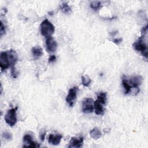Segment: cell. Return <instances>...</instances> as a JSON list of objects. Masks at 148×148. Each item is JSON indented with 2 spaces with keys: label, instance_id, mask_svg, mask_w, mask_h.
I'll return each mask as SVG.
<instances>
[{
  "label": "cell",
  "instance_id": "obj_4",
  "mask_svg": "<svg viewBox=\"0 0 148 148\" xmlns=\"http://www.w3.org/2000/svg\"><path fill=\"white\" fill-rule=\"evenodd\" d=\"M17 106L14 108H12L8 110L6 114L5 115L4 119L5 122L10 126H14L17 123L16 111L17 110Z\"/></svg>",
  "mask_w": 148,
  "mask_h": 148
},
{
  "label": "cell",
  "instance_id": "obj_14",
  "mask_svg": "<svg viewBox=\"0 0 148 148\" xmlns=\"http://www.w3.org/2000/svg\"><path fill=\"white\" fill-rule=\"evenodd\" d=\"M32 53L35 58H38L43 54V50L40 46H35L32 48Z\"/></svg>",
  "mask_w": 148,
  "mask_h": 148
},
{
  "label": "cell",
  "instance_id": "obj_21",
  "mask_svg": "<svg viewBox=\"0 0 148 148\" xmlns=\"http://www.w3.org/2000/svg\"><path fill=\"white\" fill-rule=\"evenodd\" d=\"M10 73H11V75L13 78H17L18 75V72L16 71L14 66H13L11 68Z\"/></svg>",
  "mask_w": 148,
  "mask_h": 148
},
{
  "label": "cell",
  "instance_id": "obj_23",
  "mask_svg": "<svg viewBox=\"0 0 148 148\" xmlns=\"http://www.w3.org/2000/svg\"><path fill=\"white\" fill-rule=\"evenodd\" d=\"M0 32H1V36H2L4 33H5V27L3 25V24L2 21H1Z\"/></svg>",
  "mask_w": 148,
  "mask_h": 148
},
{
  "label": "cell",
  "instance_id": "obj_10",
  "mask_svg": "<svg viewBox=\"0 0 148 148\" xmlns=\"http://www.w3.org/2000/svg\"><path fill=\"white\" fill-rule=\"evenodd\" d=\"M83 144V137H72L68 145V147H81Z\"/></svg>",
  "mask_w": 148,
  "mask_h": 148
},
{
  "label": "cell",
  "instance_id": "obj_18",
  "mask_svg": "<svg viewBox=\"0 0 148 148\" xmlns=\"http://www.w3.org/2000/svg\"><path fill=\"white\" fill-rule=\"evenodd\" d=\"M101 7L102 5L100 1H93L90 3V8L95 11H97Z\"/></svg>",
  "mask_w": 148,
  "mask_h": 148
},
{
  "label": "cell",
  "instance_id": "obj_3",
  "mask_svg": "<svg viewBox=\"0 0 148 148\" xmlns=\"http://www.w3.org/2000/svg\"><path fill=\"white\" fill-rule=\"evenodd\" d=\"M144 36L139 37L137 41L134 42L132 46L135 50L138 51H140L143 56L147 58V47L146 43L144 41Z\"/></svg>",
  "mask_w": 148,
  "mask_h": 148
},
{
  "label": "cell",
  "instance_id": "obj_6",
  "mask_svg": "<svg viewBox=\"0 0 148 148\" xmlns=\"http://www.w3.org/2000/svg\"><path fill=\"white\" fill-rule=\"evenodd\" d=\"M94 110V101L92 98H85L82 102V111L85 113L92 112Z\"/></svg>",
  "mask_w": 148,
  "mask_h": 148
},
{
  "label": "cell",
  "instance_id": "obj_26",
  "mask_svg": "<svg viewBox=\"0 0 148 148\" xmlns=\"http://www.w3.org/2000/svg\"><path fill=\"white\" fill-rule=\"evenodd\" d=\"M147 27H148V26H147V25H146L145 27H143V28L142 29L141 32H142V35H144V34H145L146 33V32H147Z\"/></svg>",
  "mask_w": 148,
  "mask_h": 148
},
{
  "label": "cell",
  "instance_id": "obj_12",
  "mask_svg": "<svg viewBox=\"0 0 148 148\" xmlns=\"http://www.w3.org/2000/svg\"><path fill=\"white\" fill-rule=\"evenodd\" d=\"M94 108H95V112L96 114L103 115L104 114L103 104L97 99L94 102Z\"/></svg>",
  "mask_w": 148,
  "mask_h": 148
},
{
  "label": "cell",
  "instance_id": "obj_13",
  "mask_svg": "<svg viewBox=\"0 0 148 148\" xmlns=\"http://www.w3.org/2000/svg\"><path fill=\"white\" fill-rule=\"evenodd\" d=\"M90 135L91 138L94 139H98L101 137L102 133L98 128L95 127L90 131Z\"/></svg>",
  "mask_w": 148,
  "mask_h": 148
},
{
  "label": "cell",
  "instance_id": "obj_9",
  "mask_svg": "<svg viewBox=\"0 0 148 148\" xmlns=\"http://www.w3.org/2000/svg\"><path fill=\"white\" fill-rule=\"evenodd\" d=\"M23 140L25 145H24V147H39V145L32 140V138L31 135L26 134L23 137Z\"/></svg>",
  "mask_w": 148,
  "mask_h": 148
},
{
  "label": "cell",
  "instance_id": "obj_25",
  "mask_svg": "<svg viewBox=\"0 0 148 148\" xmlns=\"http://www.w3.org/2000/svg\"><path fill=\"white\" fill-rule=\"evenodd\" d=\"M122 41V39L121 38H116V39H113V42L114 43H115L116 45H119Z\"/></svg>",
  "mask_w": 148,
  "mask_h": 148
},
{
  "label": "cell",
  "instance_id": "obj_8",
  "mask_svg": "<svg viewBox=\"0 0 148 148\" xmlns=\"http://www.w3.org/2000/svg\"><path fill=\"white\" fill-rule=\"evenodd\" d=\"M46 46L47 51L49 53H53L57 50V43L53 37L47 38L46 40Z\"/></svg>",
  "mask_w": 148,
  "mask_h": 148
},
{
  "label": "cell",
  "instance_id": "obj_5",
  "mask_svg": "<svg viewBox=\"0 0 148 148\" xmlns=\"http://www.w3.org/2000/svg\"><path fill=\"white\" fill-rule=\"evenodd\" d=\"M78 90L79 88L77 87H73L70 88L68 91V94L66 97V102L71 107H72L75 104Z\"/></svg>",
  "mask_w": 148,
  "mask_h": 148
},
{
  "label": "cell",
  "instance_id": "obj_15",
  "mask_svg": "<svg viewBox=\"0 0 148 148\" xmlns=\"http://www.w3.org/2000/svg\"><path fill=\"white\" fill-rule=\"evenodd\" d=\"M122 84L125 89V94H127L131 92V87L128 83L127 80V77L125 76H123L122 77Z\"/></svg>",
  "mask_w": 148,
  "mask_h": 148
},
{
  "label": "cell",
  "instance_id": "obj_22",
  "mask_svg": "<svg viewBox=\"0 0 148 148\" xmlns=\"http://www.w3.org/2000/svg\"><path fill=\"white\" fill-rule=\"evenodd\" d=\"M46 133V131H45V130H44V131H41V132H40L39 136H40V140H41L42 142H43V141H44V140H45V139Z\"/></svg>",
  "mask_w": 148,
  "mask_h": 148
},
{
  "label": "cell",
  "instance_id": "obj_1",
  "mask_svg": "<svg viewBox=\"0 0 148 148\" xmlns=\"http://www.w3.org/2000/svg\"><path fill=\"white\" fill-rule=\"evenodd\" d=\"M18 57L16 52L12 49L2 51L0 54V66L3 72L9 67L14 66L17 62Z\"/></svg>",
  "mask_w": 148,
  "mask_h": 148
},
{
  "label": "cell",
  "instance_id": "obj_11",
  "mask_svg": "<svg viewBox=\"0 0 148 148\" xmlns=\"http://www.w3.org/2000/svg\"><path fill=\"white\" fill-rule=\"evenodd\" d=\"M62 138V136L61 134H57L56 135L53 134H50L48 138V142L49 143L53 145H58Z\"/></svg>",
  "mask_w": 148,
  "mask_h": 148
},
{
  "label": "cell",
  "instance_id": "obj_27",
  "mask_svg": "<svg viewBox=\"0 0 148 148\" xmlns=\"http://www.w3.org/2000/svg\"><path fill=\"white\" fill-rule=\"evenodd\" d=\"M117 33V31H114V32H112L111 33H110V35H112V36H114Z\"/></svg>",
  "mask_w": 148,
  "mask_h": 148
},
{
  "label": "cell",
  "instance_id": "obj_2",
  "mask_svg": "<svg viewBox=\"0 0 148 148\" xmlns=\"http://www.w3.org/2000/svg\"><path fill=\"white\" fill-rule=\"evenodd\" d=\"M40 31L41 35L48 38L51 37L55 31L54 26L47 19H45L40 25Z\"/></svg>",
  "mask_w": 148,
  "mask_h": 148
},
{
  "label": "cell",
  "instance_id": "obj_19",
  "mask_svg": "<svg viewBox=\"0 0 148 148\" xmlns=\"http://www.w3.org/2000/svg\"><path fill=\"white\" fill-rule=\"evenodd\" d=\"M61 10L65 13H69L71 12V8L66 3H64L62 4Z\"/></svg>",
  "mask_w": 148,
  "mask_h": 148
},
{
  "label": "cell",
  "instance_id": "obj_24",
  "mask_svg": "<svg viewBox=\"0 0 148 148\" xmlns=\"http://www.w3.org/2000/svg\"><path fill=\"white\" fill-rule=\"evenodd\" d=\"M56 60V57L55 55H51L49 58V62H53Z\"/></svg>",
  "mask_w": 148,
  "mask_h": 148
},
{
  "label": "cell",
  "instance_id": "obj_17",
  "mask_svg": "<svg viewBox=\"0 0 148 148\" xmlns=\"http://www.w3.org/2000/svg\"><path fill=\"white\" fill-rule=\"evenodd\" d=\"M91 82V79L88 75L82 76V83L85 87H88Z\"/></svg>",
  "mask_w": 148,
  "mask_h": 148
},
{
  "label": "cell",
  "instance_id": "obj_7",
  "mask_svg": "<svg viewBox=\"0 0 148 148\" xmlns=\"http://www.w3.org/2000/svg\"><path fill=\"white\" fill-rule=\"evenodd\" d=\"M142 77L140 75L132 76L128 80L127 79L128 83L131 87V90L134 88H138V87L142 84Z\"/></svg>",
  "mask_w": 148,
  "mask_h": 148
},
{
  "label": "cell",
  "instance_id": "obj_16",
  "mask_svg": "<svg viewBox=\"0 0 148 148\" xmlns=\"http://www.w3.org/2000/svg\"><path fill=\"white\" fill-rule=\"evenodd\" d=\"M106 95L107 94L105 92H100L97 96V100L100 102L102 103L103 105H105L106 102Z\"/></svg>",
  "mask_w": 148,
  "mask_h": 148
},
{
  "label": "cell",
  "instance_id": "obj_20",
  "mask_svg": "<svg viewBox=\"0 0 148 148\" xmlns=\"http://www.w3.org/2000/svg\"><path fill=\"white\" fill-rule=\"evenodd\" d=\"M2 137L8 140H10L12 139L13 136L11 133L8 132H5L2 134Z\"/></svg>",
  "mask_w": 148,
  "mask_h": 148
}]
</instances>
